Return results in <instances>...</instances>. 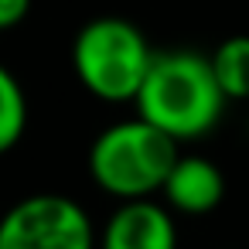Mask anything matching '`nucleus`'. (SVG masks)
I'll use <instances>...</instances> for the list:
<instances>
[{"label": "nucleus", "instance_id": "1", "mask_svg": "<svg viewBox=\"0 0 249 249\" xmlns=\"http://www.w3.org/2000/svg\"><path fill=\"white\" fill-rule=\"evenodd\" d=\"M225 92L215 79L212 58L191 48L157 52L154 65L133 99L137 116L174 137L178 143L201 140L225 113Z\"/></svg>", "mask_w": 249, "mask_h": 249}, {"label": "nucleus", "instance_id": "2", "mask_svg": "<svg viewBox=\"0 0 249 249\" xmlns=\"http://www.w3.org/2000/svg\"><path fill=\"white\" fill-rule=\"evenodd\" d=\"M178 147L181 143L174 137H167L143 116H133L109 123L96 133V140L89 143L86 167L92 184L116 201L154 198L164 188L174 160L181 157Z\"/></svg>", "mask_w": 249, "mask_h": 249}, {"label": "nucleus", "instance_id": "3", "mask_svg": "<svg viewBox=\"0 0 249 249\" xmlns=\"http://www.w3.org/2000/svg\"><path fill=\"white\" fill-rule=\"evenodd\" d=\"M154 48L147 35L116 14H103L86 21L72 38V72L79 86L99 103H133L150 65Z\"/></svg>", "mask_w": 249, "mask_h": 249}, {"label": "nucleus", "instance_id": "4", "mask_svg": "<svg viewBox=\"0 0 249 249\" xmlns=\"http://www.w3.org/2000/svg\"><path fill=\"white\" fill-rule=\"evenodd\" d=\"M0 249H99V235L75 198L38 191L0 215Z\"/></svg>", "mask_w": 249, "mask_h": 249}, {"label": "nucleus", "instance_id": "5", "mask_svg": "<svg viewBox=\"0 0 249 249\" xmlns=\"http://www.w3.org/2000/svg\"><path fill=\"white\" fill-rule=\"evenodd\" d=\"M99 249H178V225L154 198L120 201L103 225Z\"/></svg>", "mask_w": 249, "mask_h": 249}, {"label": "nucleus", "instance_id": "6", "mask_svg": "<svg viewBox=\"0 0 249 249\" xmlns=\"http://www.w3.org/2000/svg\"><path fill=\"white\" fill-rule=\"evenodd\" d=\"M171 212L181 215H208L225 198V174L215 160L201 154H181L160 188Z\"/></svg>", "mask_w": 249, "mask_h": 249}, {"label": "nucleus", "instance_id": "7", "mask_svg": "<svg viewBox=\"0 0 249 249\" xmlns=\"http://www.w3.org/2000/svg\"><path fill=\"white\" fill-rule=\"evenodd\" d=\"M212 69L215 79L225 92V99H249V35H232L225 38L212 55Z\"/></svg>", "mask_w": 249, "mask_h": 249}, {"label": "nucleus", "instance_id": "8", "mask_svg": "<svg viewBox=\"0 0 249 249\" xmlns=\"http://www.w3.org/2000/svg\"><path fill=\"white\" fill-rule=\"evenodd\" d=\"M28 130V96L21 79L0 65V157L11 154Z\"/></svg>", "mask_w": 249, "mask_h": 249}, {"label": "nucleus", "instance_id": "9", "mask_svg": "<svg viewBox=\"0 0 249 249\" xmlns=\"http://www.w3.org/2000/svg\"><path fill=\"white\" fill-rule=\"evenodd\" d=\"M28 14H31V0H0V31L24 24Z\"/></svg>", "mask_w": 249, "mask_h": 249}]
</instances>
